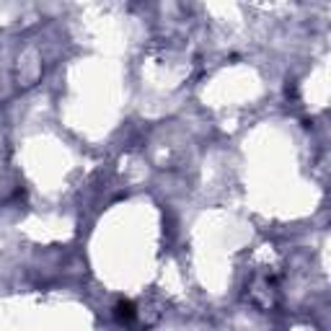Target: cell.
I'll return each instance as SVG.
<instances>
[{
    "mask_svg": "<svg viewBox=\"0 0 331 331\" xmlns=\"http://www.w3.org/2000/svg\"><path fill=\"white\" fill-rule=\"evenodd\" d=\"M117 316H119V321H124V324H130L132 318H135V308H132V303H119L117 305Z\"/></svg>",
    "mask_w": 331,
    "mask_h": 331,
    "instance_id": "6da1fadb",
    "label": "cell"
}]
</instances>
